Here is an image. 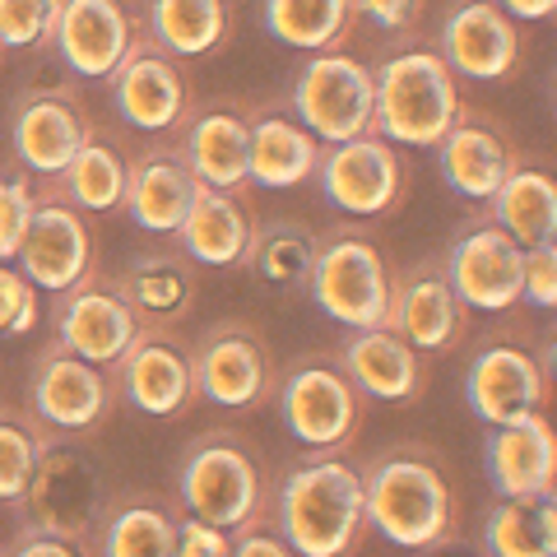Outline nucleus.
<instances>
[{
	"instance_id": "obj_44",
	"label": "nucleus",
	"mask_w": 557,
	"mask_h": 557,
	"mask_svg": "<svg viewBox=\"0 0 557 557\" xmlns=\"http://www.w3.org/2000/svg\"><path fill=\"white\" fill-rule=\"evenodd\" d=\"M10 553L14 557H89V548H84L79 539L57 534V530H47V525H33V520H24V530L10 544Z\"/></svg>"
},
{
	"instance_id": "obj_4",
	"label": "nucleus",
	"mask_w": 557,
	"mask_h": 557,
	"mask_svg": "<svg viewBox=\"0 0 557 557\" xmlns=\"http://www.w3.org/2000/svg\"><path fill=\"white\" fill-rule=\"evenodd\" d=\"M376 108L372 131L399 149H437L442 135L465 112V79L450 70L437 47H405L372 65Z\"/></svg>"
},
{
	"instance_id": "obj_42",
	"label": "nucleus",
	"mask_w": 557,
	"mask_h": 557,
	"mask_svg": "<svg viewBox=\"0 0 557 557\" xmlns=\"http://www.w3.org/2000/svg\"><path fill=\"white\" fill-rule=\"evenodd\" d=\"M177 557H233V534L209 520L182 511L177 520Z\"/></svg>"
},
{
	"instance_id": "obj_11",
	"label": "nucleus",
	"mask_w": 557,
	"mask_h": 557,
	"mask_svg": "<svg viewBox=\"0 0 557 557\" xmlns=\"http://www.w3.org/2000/svg\"><path fill=\"white\" fill-rule=\"evenodd\" d=\"M108 497H112V487L102 483L98 465L84 456V450L65 446L61 432H51L20 507H24V520H33V525L79 539V544L94 553V530L102 520Z\"/></svg>"
},
{
	"instance_id": "obj_40",
	"label": "nucleus",
	"mask_w": 557,
	"mask_h": 557,
	"mask_svg": "<svg viewBox=\"0 0 557 557\" xmlns=\"http://www.w3.org/2000/svg\"><path fill=\"white\" fill-rule=\"evenodd\" d=\"M38 321H42L38 284L14 260H0V335H28Z\"/></svg>"
},
{
	"instance_id": "obj_38",
	"label": "nucleus",
	"mask_w": 557,
	"mask_h": 557,
	"mask_svg": "<svg viewBox=\"0 0 557 557\" xmlns=\"http://www.w3.org/2000/svg\"><path fill=\"white\" fill-rule=\"evenodd\" d=\"M33 209H38V177L14 159L10 168H0V260L20 256Z\"/></svg>"
},
{
	"instance_id": "obj_43",
	"label": "nucleus",
	"mask_w": 557,
	"mask_h": 557,
	"mask_svg": "<svg viewBox=\"0 0 557 557\" xmlns=\"http://www.w3.org/2000/svg\"><path fill=\"white\" fill-rule=\"evenodd\" d=\"M358 20H372L386 33H413L418 20L428 14V0H354Z\"/></svg>"
},
{
	"instance_id": "obj_6",
	"label": "nucleus",
	"mask_w": 557,
	"mask_h": 557,
	"mask_svg": "<svg viewBox=\"0 0 557 557\" xmlns=\"http://www.w3.org/2000/svg\"><path fill=\"white\" fill-rule=\"evenodd\" d=\"M278 418L307 450H348L368 418V395L344 372L339 354H307L274 386Z\"/></svg>"
},
{
	"instance_id": "obj_19",
	"label": "nucleus",
	"mask_w": 557,
	"mask_h": 557,
	"mask_svg": "<svg viewBox=\"0 0 557 557\" xmlns=\"http://www.w3.org/2000/svg\"><path fill=\"white\" fill-rule=\"evenodd\" d=\"M465 399H469V413L479 423H511L520 413H534V409H548L553 399V372H548V358L539 362V354L520 344H483L465 368Z\"/></svg>"
},
{
	"instance_id": "obj_16",
	"label": "nucleus",
	"mask_w": 557,
	"mask_h": 557,
	"mask_svg": "<svg viewBox=\"0 0 557 557\" xmlns=\"http://www.w3.org/2000/svg\"><path fill=\"white\" fill-rule=\"evenodd\" d=\"M386 325H395L423 358L456 354L465 344L469 307L460 302L456 284L446 274V260H413V265L391 274V311Z\"/></svg>"
},
{
	"instance_id": "obj_45",
	"label": "nucleus",
	"mask_w": 557,
	"mask_h": 557,
	"mask_svg": "<svg viewBox=\"0 0 557 557\" xmlns=\"http://www.w3.org/2000/svg\"><path fill=\"white\" fill-rule=\"evenodd\" d=\"M288 539L274 520H260V525H247L233 534V557H288Z\"/></svg>"
},
{
	"instance_id": "obj_18",
	"label": "nucleus",
	"mask_w": 557,
	"mask_h": 557,
	"mask_svg": "<svg viewBox=\"0 0 557 557\" xmlns=\"http://www.w3.org/2000/svg\"><path fill=\"white\" fill-rule=\"evenodd\" d=\"M437 51L460 79L502 84L525 61V38H520V24L497 0H456L442 20Z\"/></svg>"
},
{
	"instance_id": "obj_31",
	"label": "nucleus",
	"mask_w": 557,
	"mask_h": 557,
	"mask_svg": "<svg viewBox=\"0 0 557 557\" xmlns=\"http://www.w3.org/2000/svg\"><path fill=\"white\" fill-rule=\"evenodd\" d=\"M126 177H131V145L116 131L89 121L75 159L51 182H57L61 196L70 205H79L84 214H112V209H121V196H126Z\"/></svg>"
},
{
	"instance_id": "obj_15",
	"label": "nucleus",
	"mask_w": 557,
	"mask_h": 557,
	"mask_svg": "<svg viewBox=\"0 0 557 557\" xmlns=\"http://www.w3.org/2000/svg\"><path fill=\"white\" fill-rule=\"evenodd\" d=\"M14 265L38 284V293H61L98 265L89 214L79 205H70L51 177H38V209L28 219V233Z\"/></svg>"
},
{
	"instance_id": "obj_22",
	"label": "nucleus",
	"mask_w": 557,
	"mask_h": 557,
	"mask_svg": "<svg viewBox=\"0 0 557 557\" xmlns=\"http://www.w3.org/2000/svg\"><path fill=\"white\" fill-rule=\"evenodd\" d=\"M139 28H145V14L135 0H61L51 51L79 79H108Z\"/></svg>"
},
{
	"instance_id": "obj_12",
	"label": "nucleus",
	"mask_w": 557,
	"mask_h": 557,
	"mask_svg": "<svg viewBox=\"0 0 557 557\" xmlns=\"http://www.w3.org/2000/svg\"><path fill=\"white\" fill-rule=\"evenodd\" d=\"M196 348V391L200 399L233 413H251L274 399L278 358L265 330L251 321H219L205 330Z\"/></svg>"
},
{
	"instance_id": "obj_20",
	"label": "nucleus",
	"mask_w": 557,
	"mask_h": 557,
	"mask_svg": "<svg viewBox=\"0 0 557 557\" xmlns=\"http://www.w3.org/2000/svg\"><path fill=\"white\" fill-rule=\"evenodd\" d=\"M200 190V177L190 168L182 135H153V145L131 153V177H126V196L121 209L131 214V223L149 237H172L177 223L186 219L190 200Z\"/></svg>"
},
{
	"instance_id": "obj_17",
	"label": "nucleus",
	"mask_w": 557,
	"mask_h": 557,
	"mask_svg": "<svg viewBox=\"0 0 557 557\" xmlns=\"http://www.w3.org/2000/svg\"><path fill=\"white\" fill-rule=\"evenodd\" d=\"M446 274L460 302L483 317H502L520 302V274H525V247L502 228L497 219H479L450 242Z\"/></svg>"
},
{
	"instance_id": "obj_34",
	"label": "nucleus",
	"mask_w": 557,
	"mask_h": 557,
	"mask_svg": "<svg viewBox=\"0 0 557 557\" xmlns=\"http://www.w3.org/2000/svg\"><path fill=\"white\" fill-rule=\"evenodd\" d=\"M311 256H317V233L298 219H270L251 228V247L242 256L260 284L274 293H307Z\"/></svg>"
},
{
	"instance_id": "obj_46",
	"label": "nucleus",
	"mask_w": 557,
	"mask_h": 557,
	"mask_svg": "<svg viewBox=\"0 0 557 557\" xmlns=\"http://www.w3.org/2000/svg\"><path fill=\"white\" fill-rule=\"evenodd\" d=\"M497 5L502 10H507L511 14V20H553V14H557V0H497Z\"/></svg>"
},
{
	"instance_id": "obj_25",
	"label": "nucleus",
	"mask_w": 557,
	"mask_h": 557,
	"mask_svg": "<svg viewBox=\"0 0 557 557\" xmlns=\"http://www.w3.org/2000/svg\"><path fill=\"white\" fill-rule=\"evenodd\" d=\"M177 135H182L186 159L205 186L242 190V196H247V186H251V172H247L251 121H247V108H242V102L219 98V102H205V108L196 102Z\"/></svg>"
},
{
	"instance_id": "obj_41",
	"label": "nucleus",
	"mask_w": 557,
	"mask_h": 557,
	"mask_svg": "<svg viewBox=\"0 0 557 557\" xmlns=\"http://www.w3.org/2000/svg\"><path fill=\"white\" fill-rule=\"evenodd\" d=\"M520 302H530L539 311H553L557 307V247H553V242H534V247H525Z\"/></svg>"
},
{
	"instance_id": "obj_13",
	"label": "nucleus",
	"mask_w": 557,
	"mask_h": 557,
	"mask_svg": "<svg viewBox=\"0 0 557 557\" xmlns=\"http://www.w3.org/2000/svg\"><path fill=\"white\" fill-rule=\"evenodd\" d=\"M116 409V376L112 368L79 358L75 348L51 339L38 362H33V386H28V413L47 423L61 437H84L108 423Z\"/></svg>"
},
{
	"instance_id": "obj_5",
	"label": "nucleus",
	"mask_w": 557,
	"mask_h": 557,
	"mask_svg": "<svg viewBox=\"0 0 557 557\" xmlns=\"http://www.w3.org/2000/svg\"><path fill=\"white\" fill-rule=\"evenodd\" d=\"M391 256L362 223H339V228L317 233V256L307 274V298L317 302L330 321L344 330L386 325L391 311Z\"/></svg>"
},
{
	"instance_id": "obj_2",
	"label": "nucleus",
	"mask_w": 557,
	"mask_h": 557,
	"mask_svg": "<svg viewBox=\"0 0 557 557\" xmlns=\"http://www.w3.org/2000/svg\"><path fill=\"white\" fill-rule=\"evenodd\" d=\"M274 525L302 557H348L368 539L362 465L344 450H311L274 483Z\"/></svg>"
},
{
	"instance_id": "obj_29",
	"label": "nucleus",
	"mask_w": 557,
	"mask_h": 557,
	"mask_svg": "<svg viewBox=\"0 0 557 557\" xmlns=\"http://www.w3.org/2000/svg\"><path fill=\"white\" fill-rule=\"evenodd\" d=\"M177 493H112L94 530L102 557H177Z\"/></svg>"
},
{
	"instance_id": "obj_9",
	"label": "nucleus",
	"mask_w": 557,
	"mask_h": 557,
	"mask_svg": "<svg viewBox=\"0 0 557 557\" xmlns=\"http://www.w3.org/2000/svg\"><path fill=\"white\" fill-rule=\"evenodd\" d=\"M108 89L116 102V116L145 135L182 131V121L196 108V84L186 75V61L172 57L159 38H149V28L135 33L131 51L108 75Z\"/></svg>"
},
{
	"instance_id": "obj_32",
	"label": "nucleus",
	"mask_w": 557,
	"mask_h": 557,
	"mask_svg": "<svg viewBox=\"0 0 557 557\" xmlns=\"http://www.w3.org/2000/svg\"><path fill=\"white\" fill-rule=\"evenodd\" d=\"M145 28L172 57L205 61V57H219V51L233 42L237 5L233 0H149Z\"/></svg>"
},
{
	"instance_id": "obj_35",
	"label": "nucleus",
	"mask_w": 557,
	"mask_h": 557,
	"mask_svg": "<svg viewBox=\"0 0 557 557\" xmlns=\"http://www.w3.org/2000/svg\"><path fill=\"white\" fill-rule=\"evenodd\" d=\"M483 548L493 557H553L557 553V493L497 497L483 520Z\"/></svg>"
},
{
	"instance_id": "obj_33",
	"label": "nucleus",
	"mask_w": 557,
	"mask_h": 557,
	"mask_svg": "<svg viewBox=\"0 0 557 557\" xmlns=\"http://www.w3.org/2000/svg\"><path fill=\"white\" fill-rule=\"evenodd\" d=\"M483 205H487V219H497L520 247L557 237V182L544 163L520 159Z\"/></svg>"
},
{
	"instance_id": "obj_37",
	"label": "nucleus",
	"mask_w": 557,
	"mask_h": 557,
	"mask_svg": "<svg viewBox=\"0 0 557 557\" xmlns=\"http://www.w3.org/2000/svg\"><path fill=\"white\" fill-rule=\"evenodd\" d=\"M51 442V428L33 413H5L0 409V502L20 507L28 493V479L38 469L42 446Z\"/></svg>"
},
{
	"instance_id": "obj_21",
	"label": "nucleus",
	"mask_w": 557,
	"mask_h": 557,
	"mask_svg": "<svg viewBox=\"0 0 557 557\" xmlns=\"http://www.w3.org/2000/svg\"><path fill=\"white\" fill-rule=\"evenodd\" d=\"M89 108L75 89L47 84V89H24L10 116V145L33 177H57L75 159L84 131H89Z\"/></svg>"
},
{
	"instance_id": "obj_27",
	"label": "nucleus",
	"mask_w": 557,
	"mask_h": 557,
	"mask_svg": "<svg viewBox=\"0 0 557 557\" xmlns=\"http://www.w3.org/2000/svg\"><path fill=\"white\" fill-rule=\"evenodd\" d=\"M247 121H251V153H247L251 186L293 190V186L317 177L325 145L302 126L288 102H260V108H247Z\"/></svg>"
},
{
	"instance_id": "obj_3",
	"label": "nucleus",
	"mask_w": 557,
	"mask_h": 557,
	"mask_svg": "<svg viewBox=\"0 0 557 557\" xmlns=\"http://www.w3.org/2000/svg\"><path fill=\"white\" fill-rule=\"evenodd\" d=\"M177 502L228 534L274 520V479L260 446L237 428L200 432L177 460Z\"/></svg>"
},
{
	"instance_id": "obj_7",
	"label": "nucleus",
	"mask_w": 557,
	"mask_h": 557,
	"mask_svg": "<svg viewBox=\"0 0 557 557\" xmlns=\"http://www.w3.org/2000/svg\"><path fill=\"white\" fill-rule=\"evenodd\" d=\"M288 108L298 112V121L321 145H339V139L372 131V108H376L372 65L344 47L307 51V61L293 75Z\"/></svg>"
},
{
	"instance_id": "obj_39",
	"label": "nucleus",
	"mask_w": 557,
	"mask_h": 557,
	"mask_svg": "<svg viewBox=\"0 0 557 557\" xmlns=\"http://www.w3.org/2000/svg\"><path fill=\"white\" fill-rule=\"evenodd\" d=\"M61 0H0V42L5 51H51Z\"/></svg>"
},
{
	"instance_id": "obj_30",
	"label": "nucleus",
	"mask_w": 557,
	"mask_h": 557,
	"mask_svg": "<svg viewBox=\"0 0 557 557\" xmlns=\"http://www.w3.org/2000/svg\"><path fill=\"white\" fill-rule=\"evenodd\" d=\"M121 284L139 307V317L153 325H182L200 307V265L172 237L135 251Z\"/></svg>"
},
{
	"instance_id": "obj_24",
	"label": "nucleus",
	"mask_w": 557,
	"mask_h": 557,
	"mask_svg": "<svg viewBox=\"0 0 557 557\" xmlns=\"http://www.w3.org/2000/svg\"><path fill=\"white\" fill-rule=\"evenodd\" d=\"M437 163H442L446 186L456 190L460 200L483 205L502 186V177H507V172L520 163V149H516L511 131L502 126L497 116H483V112H474L465 102V112L456 116V126L442 135Z\"/></svg>"
},
{
	"instance_id": "obj_47",
	"label": "nucleus",
	"mask_w": 557,
	"mask_h": 557,
	"mask_svg": "<svg viewBox=\"0 0 557 557\" xmlns=\"http://www.w3.org/2000/svg\"><path fill=\"white\" fill-rule=\"evenodd\" d=\"M0 65H5V42H0Z\"/></svg>"
},
{
	"instance_id": "obj_36",
	"label": "nucleus",
	"mask_w": 557,
	"mask_h": 557,
	"mask_svg": "<svg viewBox=\"0 0 557 557\" xmlns=\"http://www.w3.org/2000/svg\"><path fill=\"white\" fill-rule=\"evenodd\" d=\"M260 20L293 51H330L354 38L358 10L354 0H265Z\"/></svg>"
},
{
	"instance_id": "obj_28",
	"label": "nucleus",
	"mask_w": 557,
	"mask_h": 557,
	"mask_svg": "<svg viewBox=\"0 0 557 557\" xmlns=\"http://www.w3.org/2000/svg\"><path fill=\"white\" fill-rule=\"evenodd\" d=\"M251 228H256V214L242 190H219V186L200 182L196 200H190L172 242H177L200 270H237L251 247Z\"/></svg>"
},
{
	"instance_id": "obj_26",
	"label": "nucleus",
	"mask_w": 557,
	"mask_h": 557,
	"mask_svg": "<svg viewBox=\"0 0 557 557\" xmlns=\"http://www.w3.org/2000/svg\"><path fill=\"white\" fill-rule=\"evenodd\" d=\"M344 372L358 381L368 399H386V405H413L428 386V358L399 335L395 325H368L348 330V339L335 348Z\"/></svg>"
},
{
	"instance_id": "obj_14",
	"label": "nucleus",
	"mask_w": 557,
	"mask_h": 557,
	"mask_svg": "<svg viewBox=\"0 0 557 557\" xmlns=\"http://www.w3.org/2000/svg\"><path fill=\"white\" fill-rule=\"evenodd\" d=\"M116 395H126L145 418H182L196 409V348L177 325L145 321L131 348L112 368Z\"/></svg>"
},
{
	"instance_id": "obj_10",
	"label": "nucleus",
	"mask_w": 557,
	"mask_h": 557,
	"mask_svg": "<svg viewBox=\"0 0 557 557\" xmlns=\"http://www.w3.org/2000/svg\"><path fill=\"white\" fill-rule=\"evenodd\" d=\"M139 325H145V317L131 302L126 284L102 274L98 265L79 274L70 288L51 293V339H61L98 368H116L131 339L139 335Z\"/></svg>"
},
{
	"instance_id": "obj_8",
	"label": "nucleus",
	"mask_w": 557,
	"mask_h": 557,
	"mask_svg": "<svg viewBox=\"0 0 557 557\" xmlns=\"http://www.w3.org/2000/svg\"><path fill=\"white\" fill-rule=\"evenodd\" d=\"M409 182L413 168L405 149L381 131H362L354 139H339V145H325L317 163L321 196L354 219L395 214L399 200L409 196Z\"/></svg>"
},
{
	"instance_id": "obj_1",
	"label": "nucleus",
	"mask_w": 557,
	"mask_h": 557,
	"mask_svg": "<svg viewBox=\"0 0 557 557\" xmlns=\"http://www.w3.org/2000/svg\"><path fill=\"white\" fill-rule=\"evenodd\" d=\"M368 530L391 539L395 548L432 553L460 539V497L450 469L437 450L399 442L362 465Z\"/></svg>"
},
{
	"instance_id": "obj_23",
	"label": "nucleus",
	"mask_w": 557,
	"mask_h": 557,
	"mask_svg": "<svg viewBox=\"0 0 557 557\" xmlns=\"http://www.w3.org/2000/svg\"><path fill=\"white\" fill-rule=\"evenodd\" d=\"M483 465L497 497L557 493V432L548 423V409L493 423L483 442Z\"/></svg>"
}]
</instances>
